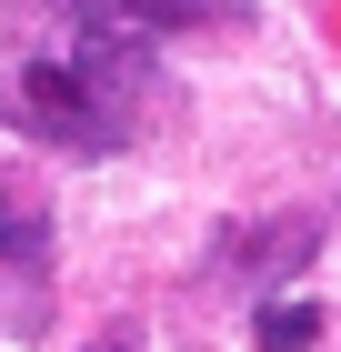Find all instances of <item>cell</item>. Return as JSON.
I'll use <instances>...</instances> for the list:
<instances>
[{
  "instance_id": "6da1fadb",
  "label": "cell",
  "mask_w": 341,
  "mask_h": 352,
  "mask_svg": "<svg viewBox=\"0 0 341 352\" xmlns=\"http://www.w3.org/2000/svg\"><path fill=\"white\" fill-rule=\"evenodd\" d=\"M141 101H151V41L141 30H101V21H71V41L21 60V81H10L21 131L51 141V151H110V141H131Z\"/></svg>"
},
{
  "instance_id": "7a4b0ae2",
  "label": "cell",
  "mask_w": 341,
  "mask_h": 352,
  "mask_svg": "<svg viewBox=\"0 0 341 352\" xmlns=\"http://www.w3.org/2000/svg\"><path fill=\"white\" fill-rule=\"evenodd\" d=\"M60 21H101V30H141V41H171V30H241L251 0H51Z\"/></svg>"
},
{
  "instance_id": "3957f363",
  "label": "cell",
  "mask_w": 341,
  "mask_h": 352,
  "mask_svg": "<svg viewBox=\"0 0 341 352\" xmlns=\"http://www.w3.org/2000/svg\"><path fill=\"white\" fill-rule=\"evenodd\" d=\"M311 242H321V221H251L231 252H221V282H291V272L311 262Z\"/></svg>"
},
{
  "instance_id": "277c9868",
  "label": "cell",
  "mask_w": 341,
  "mask_h": 352,
  "mask_svg": "<svg viewBox=\"0 0 341 352\" xmlns=\"http://www.w3.org/2000/svg\"><path fill=\"white\" fill-rule=\"evenodd\" d=\"M0 262H10V272H40V262H51V212L21 201V182H0Z\"/></svg>"
},
{
  "instance_id": "5b68a950",
  "label": "cell",
  "mask_w": 341,
  "mask_h": 352,
  "mask_svg": "<svg viewBox=\"0 0 341 352\" xmlns=\"http://www.w3.org/2000/svg\"><path fill=\"white\" fill-rule=\"evenodd\" d=\"M251 332H261L271 352H311V342H321V312H311V302H261Z\"/></svg>"
},
{
  "instance_id": "8992f818",
  "label": "cell",
  "mask_w": 341,
  "mask_h": 352,
  "mask_svg": "<svg viewBox=\"0 0 341 352\" xmlns=\"http://www.w3.org/2000/svg\"><path fill=\"white\" fill-rule=\"evenodd\" d=\"M91 352H141V342H91Z\"/></svg>"
}]
</instances>
